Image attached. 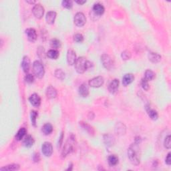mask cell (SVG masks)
Returning a JSON list of instances; mask_svg holds the SVG:
<instances>
[{
    "label": "cell",
    "mask_w": 171,
    "mask_h": 171,
    "mask_svg": "<svg viewBox=\"0 0 171 171\" xmlns=\"http://www.w3.org/2000/svg\"><path fill=\"white\" fill-rule=\"evenodd\" d=\"M37 55L38 56L40 59H44L46 57V54L45 52V49L44 48V47L40 46L38 47V48L37 50Z\"/></svg>",
    "instance_id": "34"
},
{
    "label": "cell",
    "mask_w": 171,
    "mask_h": 171,
    "mask_svg": "<svg viewBox=\"0 0 171 171\" xmlns=\"http://www.w3.org/2000/svg\"><path fill=\"white\" fill-rule=\"evenodd\" d=\"M29 101L33 106L34 107H39L40 104H41V98H40L38 94H32L29 98Z\"/></svg>",
    "instance_id": "11"
},
{
    "label": "cell",
    "mask_w": 171,
    "mask_h": 171,
    "mask_svg": "<svg viewBox=\"0 0 171 171\" xmlns=\"http://www.w3.org/2000/svg\"><path fill=\"white\" fill-rule=\"evenodd\" d=\"M170 155H171V153L168 152L167 156V157H166V158H165L166 164H167L168 166H170L171 165V157H170Z\"/></svg>",
    "instance_id": "42"
},
{
    "label": "cell",
    "mask_w": 171,
    "mask_h": 171,
    "mask_svg": "<svg viewBox=\"0 0 171 171\" xmlns=\"http://www.w3.org/2000/svg\"><path fill=\"white\" fill-rule=\"evenodd\" d=\"M100 60H101L103 66L108 70H112L114 68V62L109 55L106 54H102L100 57Z\"/></svg>",
    "instance_id": "5"
},
{
    "label": "cell",
    "mask_w": 171,
    "mask_h": 171,
    "mask_svg": "<svg viewBox=\"0 0 171 171\" xmlns=\"http://www.w3.org/2000/svg\"><path fill=\"white\" fill-rule=\"evenodd\" d=\"M147 112L148 113V116L150 117V119L152 120H157L158 118V112L156 110L151 109L150 108H148L147 109Z\"/></svg>",
    "instance_id": "29"
},
{
    "label": "cell",
    "mask_w": 171,
    "mask_h": 171,
    "mask_svg": "<svg viewBox=\"0 0 171 171\" xmlns=\"http://www.w3.org/2000/svg\"><path fill=\"white\" fill-rule=\"evenodd\" d=\"M92 11L94 12L97 16H102V14H104L105 11V8L102 4L100 3H96L94 5V6H93Z\"/></svg>",
    "instance_id": "15"
},
{
    "label": "cell",
    "mask_w": 171,
    "mask_h": 171,
    "mask_svg": "<svg viewBox=\"0 0 171 171\" xmlns=\"http://www.w3.org/2000/svg\"><path fill=\"white\" fill-rule=\"evenodd\" d=\"M42 131L45 135H50L53 132V126L50 123H46L42 128Z\"/></svg>",
    "instance_id": "28"
},
{
    "label": "cell",
    "mask_w": 171,
    "mask_h": 171,
    "mask_svg": "<svg viewBox=\"0 0 171 171\" xmlns=\"http://www.w3.org/2000/svg\"><path fill=\"white\" fill-rule=\"evenodd\" d=\"M141 86H142V88L144 89L145 91H148V90L150 89V86H149V84H148V81L145 78L142 79Z\"/></svg>",
    "instance_id": "39"
},
{
    "label": "cell",
    "mask_w": 171,
    "mask_h": 171,
    "mask_svg": "<svg viewBox=\"0 0 171 171\" xmlns=\"http://www.w3.org/2000/svg\"><path fill=\"white\" fill-rule=\"evenodd\" d=\"M132 54L131 52L128 50H125V51L122 52L121 54V57L123 60H128L131 58Z\"/></svg>",
    "instance_id": "36"
},
{
    "label": "cell",
    "mask_w": 171,
    "mask_h": 171,
    "mask_svg": "<svg viewBox=\"0 0 171 171\" xmlns=\"http://www.w3.org/2000/svg\"><path fill=\"white\" fill-rule=\"evenodd\" d=\"M26 2H27V3L29 4H35L36 3V1H28V0H27V1H26Z\"/></svg>",
    "instance_id": "47"
},
{
    "label": "cell",
    "mask_w": 171,
    "mask_h": 171,
    "mask_svg": "<svg viewBox=\"0 0 171 171\" xmlns=\"http://www.w3.org/2000/svg\"><path fill=\"white\" fill-rule=\"evenodd\" d=\"M76 2L79 5H83L85 3H86V0H83V1H81V0L80 1V0H78V1H76Z\"/></svg>",
    "instance_id": "45"
},
{
    "label": "cell",
    "mask_w": 171,
    "mask_h": 171,
    "mask_svg": "<svg viewBox=\"0 0 171 171\" xmlns=\"http://www.w3.org/2000/svg\"><path fill=\"white\" fill-rule=\"evenodd\" d=\"M33 72L37 78L41 79L44 76L45 70L41 62L36 60L33 63Z\"/></svg>",
    "instance_id": "4"
},
{
    "label": "cell",
    "mask_w": 171,
    "mask_h": 171,
    "mask_svg": "<svg viewBox=\"0 0 171 171\" xmlns=\"http://www.w3.org/2000/svg\"><path fill=\"white\" fill-rule=\"evenodd\" d=\"M27 133V130L25 128H19V130L17 131L16 134V139L18 141H21L22 140L24 139V138L26 137V134Z\"/></svg>",
    "instance_id": "26"
},
{
    "label": "cell",
    "mask_w": 171,
    "mask_h": 171,
    "mask_svg": "<svg viewBox=\"0 0 171 171\" xmlns=\"http://www.w3.org/2000/svg\"><path fill=\"white\" fill-rule=\"evenodd\" d=\"M72 168H73V165H72V163H71V164H70V165H69L68 168L67 169H66V170H72Z\"/></svg>",
    "instance_id": "46"
},
{
    "label": "cell",
    "mask_w": 171,
    "mask_h": 171,
    "mask_svg": "<svg viewBox=\"0 0 171 171\" xmlns=\"http://www.w3.org/2000/svg\"><path fill=\"white\" fill-rule=\"evenodd\" d=\"M35 140L34 138L30 135H27L24 138L23 140V145L26 148H30L34 145Z\"/></svg>",
    "instance_id": "21"
},
{
    "label": "cell",
    "mask_w": 171,
    "mask_h": 171,
    "mask_svg": "<svg viewBox=\"0 0 171 171\" xmlns=\"http://www.w3.org/2000/svg\"><path fill=\"white\" fill-rule=\"evenodd\" d=\"M74 40L77 43H81L84 41V36L81 34H76L74 36Z\"/></svg>",
    "instance_id": "41"
},
{
    "label": "cell",
    "mask_w": 171,
    "mask_h": 171,
    "mask_svg": "<svg viewBox=\"0 0 171 171\" xmlns=\"http://www.w3.org/2000/svg\"><path fill=\"white\" fill-rule=\"evenodd\" d=\"M46 94L48 99H54L55 98H56L57 92L56 89L54 87H53L52 86H49L46 88Z\"/></svg>",
    "instance_id": "16"
},
{
    "label": "cell",
    "mask_w": 171,
    "mask_h": 171,
    "mask_svg": "<svg viewBox=\"0 0 171 171\" xmlns=\"http://www.w3.org/2000/svg\"><path fill=\"white\" fill-rule=\"evenodd\" d=\"M56 12L54 11H51L47 12L46 16V22L48 24H53L55 22V19L56 18Z\"/></svg>",
    "instance_id": "19"
},
{
    "label": "cell",
    "mask_w": 171,
    "mask_h": 171,
    "mask_svg": "<svg viewBox=\"0 0 171 171\" xmlns=\"http://www.w3.org/2000/svg\"><path fill=\"white\" fill-rule=\"evenodd\" d=\"M119 84L120 82L118 79H114L113 80H112L111 82H110L108 85V88L110 94H114L118 91L119 88Z\"/></svg>",
    "instance_id": "12"
},
{
    "label": "cell",
    "mask_w": 171,
    "mask_h": 171,
    "mask_svg": "<svg viewBox=\"0 0 171 171\" xmlns=\"http://www.w3.org/2000/svg\"><path fill=\"white\" fill-rule=\"evenodd\" d=\"M42 152L45 157H50L53 154V147L51 143L45 142L42 146Z\"/></svg>",
    "instance_id": "8"
},
{
    "label": "cell",
    "mask_w": 171,
    "mask_h": 171,
    "mask_svg": "<svg viewBox=\"0 0 171 171\" xmlns=\"http://www.w3.org/2000/svg\"><path fill=\"white\" fill-rule=\"evenodd\" d=\"M108 162L110 167H114V166L117 165L119 162V158L118 156L115 154L110 155L108 158Z\"/></svg>",
    "instance_id": "24"
},
{
    "label": "cell",
    "mask_w": 171,
    "mask_h": 171,
    "mask_svg": "<svg viewBox=\"0 0 171 171\" xmlns=\"http://www.w3.org/2000/svg\"><path fill=\"white\" fill-rule=\"evenodd\" d=\"M77 60L76 52L74 50L70 49L68 50L67 52V62L70 66H73L75 64Z\"/></svg>",
    "instance_id": "10"
},
{
    "label": "cell",
    "mask_w": 171,
    "mask_h": 171,
    "mask_svg": "<svg viewBox=\"0 0 171 171\" xmlns=\"http://www.w3.org/2000/svg\"><path fill=\"white\" fill-rule=\"evenodd\" d=\"M30 64H31V62H30L29 57L27 56H24L22 62V68L24 72L26 73V74H27V72H29Z\"/></svg>",
    "instance_id": "17"
},
{
    "label": "cell",
    "mask_w": 171,
    "mask_h": 171,
    "mask_svg": "<svg viewBox=\"0 0 171 171\" xmlns=\"http://www.w3.org/2000/svg\"><path fill=\"white\" fill-rule=\"evenodd\" d=\"M155 78L154 72L150 70H147L144 73V78L148 81H151Z\"/></svg>",
    "instance_id": "30"
},
{
    "label": "cell",
    "mask_w": 171,
    "mask_h": 171,
    "mask_svg": "<svg viewBox=\"0 0 171 171\" xmlns=\"http://www.w3.org/2000/svg\"><path fill=\"white\" fill-rule=\"evenodd\" d=\"M134 80V76L132 74H126L122 78V84L124 86H127L131 84Z\"/></svg>",
    "instance_id": "18"
},
{
    "label": "cell",
    "mask_w": 171,
    "mask_h": 171,
    "mask_svg": "<svg viewBox=\"0 0 171 171\" xmlns=\"http://www.w3.org/2000/svg\"><path fill=\"white\" fill-rule=\"evenodd\" d=\"M74 24L77 27H82L86 23V17L82 12H78L74 17Z\"/></svg>",
    "instance_id": "6"
},
{
    "label": "cell",
    "mask_w": 171,
    "mask_h": 171,
    "mask_svg": "<svg viewBox=\"0 0 171 171\" xmlns=\"http://www.w3.org/2000/svg\"><path fill=\"white\" fill-rule=\"evenodd\" d=\"M115 132L118 135H124L126 133V126L124 124L121 122L117 123L116 125Z\"/></svg>",
    "instance_id": "22"
},
{
    "label": "cell",
    "mask_w": 171,
    "mask_h": 171,
    "mask_svg": "<svg viewBox=\"0 0 171 171\" xmlns=\"http://www.w3.org/2000/svg\"><path fill=\"white\" fill-rule=\"evenodd\" d=\"M104 83V79L102 76H97L95 78H93L92 79L89 80L88 84L89 86L92 88H98L101 87L103 86Z\"/></svg>",
    "instance_id": "7"
},
{
    "label": "cell",
    "mask_w": 171,
    "mask_h": 171,
    "mask_svg": "<svg viewBox=\"0 0 171 171\" xmlns=\"http://www.w3.org/2000/svg\"><path fill=\"white\" fill-rule=\"evenodd\" d=\"M162 57L160 54L155 52H150L148 54V59L152 63H158L161 61Z\"/></svg>",
    "instance_id": "20"
},
{
    "label": "cell",
    "mask_w": 171,
    "mask_h": 171,
    "mask_svg": "<svg viewBox=\"0 0 171 171\" xmlns=\"http://www.w3.org/2000/svg\"><path fill=\"white\" fill-rule=\"evenodd\" d=\"M76 142V137L72 134L68 138L62 151V157L66 158L68 155L74 150V145Z\"/></svg>",
    "instance_id": "2"
},
{
    "label": "cell",
    "mask_w": 171,
    "mask_h": 171,
    "mask_svg": "<svg viewBox=\"0 0 171 171\" xmlns=\"http://www.w3.org/2000/svg\"><path fill=\"white\" fill-rule=\"evenodd\" d=\"M20 169V166L18 164H11L0 168L1 171H13L18 170Z\"/></svg>",
    "instance_id": "23"
},
{
    "label": "cell",
    "mask_w": 171,
    "mask_h": 171,
    "mask_svg": "<svg viewBox=\"0 0 171 171\" xmlns=\"http://www.w3.org/2000/svg\"><path fill=\"white\" fill-rule=\"evenodd\" d=\"M104 141L107 146H112L114 142V138L110 135H106L104 137Z\"/></svg>",
    "instance_id": "35"
},
{
    "label": "cell",
    "mask_w": 171,
    "mask_h": 171,
    "mask_svg": "<svg viewBox=\"0 0 171 171\" xmlns=\"http://www.w3.org/2000/svg\"><path fill=\"white\" fill-rule=\"evenodd\" d=\"M62 6L64 7V8L70 9L72 8L73 7V3L72 1H70V0H64L62 2Z\"/></svg>",
    "instance_id": "38"
},
{
    "label": "cell",
    "mask_w": 171,
    "mask_h": 171,
    "mask_svg": "<svg viewBox=\"0 0 171 171\" xmlns=\"http://www.w3.org/2000/svg\"><path fill=\"white\" fill-rule=\"evenodd\" d=\"M50 46H51V47L53 49L57 50L61 47L62 43L59 40H57L56 38H54L51 40V41H50Z\"/></svg>",
    "instance_id": "31"
},
{
    "label": "cell",
    "mask_w": 171,
    "mask_h": 171,
    "mask_svg": "<svg viewBox=\"0 0 171 171\" xmlns=\"http://www.w3.org/2000/svg\"><path fill=\"white\" fill-rule=\"evenodd\" d=\"M26 34L27 37V39L29 42H36V40H37V33L36 31L34 28H27L26 29Z\"/></svg>",
    "instance_id": "13"
},
{
    "label": "cell",
    "mask_w": 171,
    "mask_h": 171,
    "mask_svg": "<svg viewBox=\"0 0 171 171\" xmlns=\"http://www.w3.org/2000/svg\"><path fill=\"white\" fill-rule=\"evenodd\" d=\"M54 76L56 78L60 80H63L65 78L66 74H65V72L62 69H56L54 72Z\"/></svg>",
    "instance_id": "32"
},
{
    "label": "cell",
    "mask_w": 171,
    "mask_h": 171,
    "mask_svg": "<svg viewBox=\"0 0 171 171\" xmlns=\"http://www.w3.org/2000/svg\"><path fill=\"white\" fill-rule=\"evenodd\" d=\"M59 56H60V53L57 50H54V49L50 50L49 51L46 53V56L47 57H49L50 59H52V60H57V58H58Z\"/></svg>",
    "instance_id": "25"
},
{
    "label": "cell",
    "mask_w": 171,
    "mask_h": 171,
    "mask_svg": "<svg viewBox=\"0 0 171 171\" xmlns=\"http://www.w3.org/2000/svg\"><path fill=\"white\" fill-rule=\"evenodd\" d=\"M80 125L82 127L83 129L86 130L90 135H94V130L91 126L89 125L86 122H80Z\"/></svg>",
    "instance_id": "27"
},
{
    "label": "cell",
    "mask_w": 171,
    "mask_h": 171,
    "mask_svg": "<svg viewBox=\"0 0 171 171\" xmlns=\"http://www.w3.org/2000/svg\"><path fill=\"white\" fill-rule=\"evenodd\" d=\"M24 80L27 84H32L35 80L34 75L31 74H26V76L24 77Z\"/></svg>",
    "instance_id": "37"
},
{
    "label": "cell",
    "mask_w": 171,
    "mask_h": 171,
    "mask_svg": "<svg viewBox=\"0 0 171 171\" xmlns=\"http://www.w3.org/2000/svg\"><path fill=\"white\" fill-rule=\"evenodd\" d=\"M32 13H33L35 17L37 19H41L44 16V8L41 4H37L34 6L32 9Z\"/></svg>",
    "instance_id": "9"
},
{
    "label": "cell",
    "mask_w": 171,
    "mask_h": 171,
    "mask_svg": "<svg viewBox=\"0 0 171 171\" xmlns=\"http://www.w3.org/2000/svg\"><path fill=\"white\" fill-rule=\"evenodd\" d=\"M137 145L138 144L134 142V144L130 146L128 150V157L130 162L134 166H138L140 164V157L137 150L138 149Z\"/></svg>",
    "instance_id": "3"
},
{
    "label": "cell",
    "mask_w": 171,
    "mask_h": 171,
    "mask_svg": "<svg viewBox=\"0 0 171 171\" xmlns=\"http://www.w3.org/2000/svg\"><path fill=\"white\" fill-rule=\"evenodd\" d=\"M92 66V62L88 61L85 57H80L77 58L76 63L74 64L75 70L78 74H83L86 70L91 68Z\"/></svg>",
    "instance_id": "1"
},
{
    "label": "cell",
    "mask_w": 171,
    "mask_h": 171,
    "mask_svg": "<svg viewBox=\"0 0 171 171\" xmlns=\"http://www.w3.org/2000/svg\"><path fill=\"white\" fill-rule=\"evenodd\" d=\"M63 138H64V132H62L61 133V135H60V137L59 138V140H58V146L59 147H61V145L62 144V141H63Z\"/></svg>",
    "instance_id": "44"
},
{
    "label": "cell",
    "mask_w": 171,
    "mask_h": 171,
    "mask_svg": "<svg viewBox=\"0 0 171 171\" xmlns=\"http://www.w3.org/2000/svg\"><path fill=\"white\" fill-rule=\"evenodd\" d=\"M37 116H38V114H37V112L36 111H35V110H32L31 112V114H30L32 124L33 125L34 127H36V120Z\"/></svg>",
    "instance_id": "33"
},
{
    "label": "cell",
    "mask_w": 171,
    "mask_h": 171,
    "mask_svg": "<svg viewBox=\"0 0 171 171\" xmlns=\"http://www.w3.org/2000/svg\"><path fill=\"white\" fill-rule=\"evenodd\" d=\"M164 146L167 149H170L171 148V142H170V136L168 135L165 138L164 141Z\"/></svg>",
    "instance_id": "40"
},
{
    "label": "cell",
    "mask_w": 171,
    "mask_h": 171,
    "mask_svg": "<svg viewBox=\"0 0 171 171\" xmlns=\"http://www.w3.org/2000/svg\"><path fill=\"white\" fill-rule=\"evenodd\" d=\"M78 93L80 96L83 98L87 97L89 95V86L86 83H83L78 88Z\"/></svg>",
    "instance_id": "14"
},
{
    "label": "cell",
    "mask_w": 171,
    "mask_h": 171,
    "mask_svg": "<svg viewBox=\"0 0 171 171\" xmlns=\"http://www.w3.org/2000/svg\"><path fill=\"white\" fill-rule=\"evenodd\" d=\"M33 160L35 162H38L40 160V156L39 153H34L33 156Z\"/></svg>",
    "instance_id": "43"
}]
</instances>
